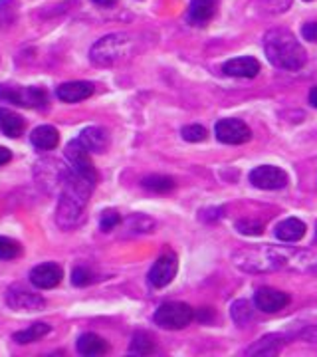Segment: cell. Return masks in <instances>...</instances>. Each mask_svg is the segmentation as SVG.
Listing matches in <instances>:
<instances>
[{"label":"cell","mask_w":317,"mask_h":357,"mask_svg":"<svg viewBox=\"0 0 317 357\" xmlns=\"http://www.w3.org/2000/svg\"><path fill=\"white\" fill-rule=\"evenodd\" d=\"M95 280V274L89 270V268L86 266H77L74 268V272H72V284L74 286H88V284H91V282Z\"/></svg>","instance_id":"cell-30"},{"label":"cell","mask_w":317,"mask_h":357,"mask_svg":"<svg viewBox=\"0 0 317 357\" xmlns=\"http://www.w3.org/2000/svg\"><path fill=\"white\" fill-rule=\"evenodd\" d=\"M131 354L135 356H147L155 351V342H153V335H149L147 332H137L131 340V347H129Z\"/></svg>","instance_id":"cell-27"},{"label":"cell","mask_w":317,"mask_h":357,"mask_svg":"<svg viewBox=\"0 0 317 357\" xmlns=\"http://www.w3.org/2000/svg\"><path fill=\"white\" fill-rule=\"evenodd\" d=\"M77 139L89 153H103L109 147V135L102 128H86L79 133Z\"/></svg>","instance_id":"cell-16"},{"label":"cell","mask_w":317,"mask_h":357,"mask_svg":"<svg viewBox=\"0 0 317 357\" xmlns=\"http://www.w3.org/2000/svg\"><path fill=\"white\" fill-rule=\"evenodd\" d=\"M91 189L93 185L89 181L79 177L74 169H68L62 189H60L58 208H56V222L60 229L72 230L82 222Z\"/></svg>","instance_id":"cell-2"},{"label":"cell","mask_w":317,"mask_h":357,"mask_svg":"<svg viewBox=\"0 0 317 357\" xmlns=\"http://www.w3.org/2000/svg\"><path fill=\"white\" fill-rule=\"evenodd\" d=\"M290 304V296L276 288H260L254 296V306L266 314H276Z\"/></svg>","instance_id":"cell-13"},{"label":"cell","mask_w":317,"mask_h":357,"mask_svg":"<svg viewBox=\"0 0 317 357\" xmlns=\"http://www.w3.org/2000/svg\"><path fill=\"white\" fill-rule=\"evenodd\" d=\"M22 255V246L8 238V236H0V260H14Z\"/></svg>","instance_id":"cell-29"},{"label":"cell","mask_w":317,"mask_h":357,"mask_svg":"<svg viewBox=\"0 0 317 357\" xmlns=\"http://www.w3.org/2000/svg\"><path fill=\"white\" fill-rule=\"evenodd\" d=\"M284 344H286V337L281 333H268L246 349V356H276Z\"/></svg>","instance_id":"cell-17"},{"label":"cell","mask_w":317,"mask_h":357,"mask_svg":"<svg viewBox=\"0 0 317 357\" xmlns=\"http://www.w3.org/2000/svg\"><path fill=\"white\" fill-rule=\"evenodd\" d=\"M302 34H304L305 40L317 42V22H307V24L302 28Z\"/></svg>","instance_id":"cell-36"},{"label":"cell","mask_w":317,"mask_h":357,"mask_svg":"<svg viewBox=\"0 0 317 357\" xmlns=\"http://www.w3.org/2000/svg\"><path fill=\"white\" fill-rule=\"evenodd\" d=\"M305 225L300 218H286L276 227V236L284 243H300L305 236Z\"/></svg>","instance_id":"cell-21"},{"label":"cell","mask_w":317,"mask_h":357,"mask_svg":"<svg viewBox=\"0 0 317 357\" xmlns=\"http://www.w3.org/2000/svg\"><path fill=\"white\" fill-rule=\"evenodd\" d=\"M65 159L70 161V167L76 171L79 177H84L86 181H89L93 187H95V183H98V171H95V167L91 163V157H89V151L79 143V139L76 141H70L68 143V147H65Z\"/></svg>","instance_id":"cell-7"},{"label":"cell","mask_w":317,"mask_h":357,"mask_svg":"<svg viewBox=\"0 0 317 357\" xmlns=\"http://www.w3.org/2000/svg\"><path fill=\"white\" fill-rule=\"evenodd\" d=\"M215 133L218 141L229 143V145H242V143L250 141V137H252L250 128L240 119H220L216 123Z\"/></svg>","instance_id":"cell-10"},{"label":"cell","mask_w":317,"mask_h":357,"mask_svg":"<svg viewBox=\"0 0 317 357\" xmlns=\"http://www.w3.org/2000/svg\"><path fill=\"white\" fill-rule=\"evenodd\" d=\"M18 2L16 0H0V28H6L16 20L18 14Z\"/></svg>","instance_id":"cell-28"},{"label":"cell","mask_w":317,"mask_h":357,"mask_svg":"<svg viewBox=\"0 0 317 357\" xmlns=\"http://www.w3.org/2000/svg\"><path fill=\"white\" fill-rule=\"evenodd\" d=\"M30 141L38 151H52L60 143V133H58V129L52 128V126H40V128L32 131Z\"/></svg>","instance_id":"cell-19"},{"label":"cell","mask_w":317,"mask_h":357,"mask_svg":"<svg viewBox=\"0 0 317 357\" xmlns=\"http://www.w3.org/2000/svg\"><path fill=\"white\" fill-rule=\"evenodd\" d=\"M10 159H13V153L6 147H0V167L10 163Z\"/></svg>","instance_id":"cell-37"},{"label":"cell","mask_w":317,"mask_h":357,"mask_svg":"<svg viewBox=\"0 0 317 357\" xmlns=\"http://www.w3.org/2000/svg\"><path fill=\"white\" fill-rule=\"evenodd\" d=\"M107 349H109L107 342L100 337L98 333H84L77 340V351L82 356H103V354H107Z\"/></svg>","instance_id":"cell-22"},{"label":"cell","mask_w":317,"mask_h":357,"mask_svg":"<svg viewBox=\"0 0 317 357\" xmlns=\"http://www.w3.org/2000/svg\"><path fill=\"white\" fill-rule=\"evenodd\" d=\"M26 121L22 115H18L13 109L0 107V131L6 137H20L24 133Z\"/></svg>","instance_id":"cell-20"},{"label":"cell","mask_w":317,"mask_h":357,"mask_svg":"<svg viewBox=\"0 0 317 357\" xmlns=\"http://www.w3.org/2000/svg\"><path fill=\"white\" fill-rule=\"evenodd\" d=\"M194 319V310L183 302H169L155 312V324L163 330H183Z\"/></svg>","instance_id":"cell-6"},{"label":"cell","mask_w":317,"mask_h":357,"mask_svg":"<svg viewBox=\"0 0 317 357\" xmlns=\"http://www.w3.org/2000/svg\"><path fill=\"white\" fill-rule=\"evenodd\" d=\"M6 304L16 312H40L46 307V300L26 290L24 286H10L6 290Z\"/></svg>","instance_id":"cell-9"},{"label":"cell","mask_w":317,"mask_h":357,"mask_svg":"<svg viewBox=\"0 0 317 357\" xmlns=\"http://www.w3.org/2000/svg\"><path fill=\"white\" fill-rule=\"evenodd\" d=\"M183 139L190 141V143H199V141L206 139V129L203 126H185L180 129Z\"/></svg>","instance_id":"cell-32"},{"label":"cell","mask_w":317,"mask_h":357,"mask_svg":"<svg viewBox=\"0 0 317 357\" xmlns=\"http://www.w3.org/2000/svg\"><path fill=\"white\" fill-rule=\"evenodd\" d=\"M121 222V217L117 211H103L102 220H100V227H102L103 232H111V230Z\"/></svg>","instance_id":"cell-33"},{"label":"cell","mask_w":317,"mask_h":357,"mask_svg":"<svg viewBox=\"0 0 317 357\" xmlns=\"http://www.w3.org/2000/svg\"><path fill=\"white\" fill-rule=\"evenodd\" d=\"M250 183L256 189H262V191H276V189H284L288 185V175L279 167L262 165L256 167L250 173Z\"/></svg>","instance_id":"cell-8"},{"label":"cell","mask_w":317,"mask_h":357,"mask_svg":"<svg viewBox=\"0 0 317 357\" xmlns=\"http://www.w3.org/2000/svg\"><path fill=\"white\" fill-rule=\"evenodd\" d=\"M93 2L100 4V6H114L117 0H93Z\"/></svg>","instance_id":"cell-40"},{"label":"cell","mask_w":317,"mask_h":357,"mask_svg":"<svg viewBox=\"0 0 317 357\" xmlns=\"http://www.w3.org/2000/svg\"><path fill=\"white\" fill-rule=\"evenodd\" d=\"M309 103H311L314 107H317V86L309 91Z\"/></svg>","instance_id":"cell-39"},{"label":"cell","mask_w":317,"mask_h":357,"mask_svg":"<svg viewBox=\"0 0 317 357\" xmlns=\"http://www.w3.org/2000/svg\"><path fill=\"white\" fill-rule=\"evenodd\" d=\"M93 91L95 86L91 82H68L56 89V96L65 103H77L88 100L89 96H93Z\"/></svg>","instance_id":"cell-14"},{"label":"cell","mask_w":317,"mask_h":357,"mask_svg":"<svg viewBox=\"0 0 317 357\" xmlns=\"http://www.w3.org/2000/svg\"><path fill=\"white\" fill-rule=\"evenodd\" d=\"M297 337H302L305 342H314L317 344V324H309V326H302V330L295 333Z\"/></svg>","instance_id":"cell-34"},{"label":"cell","mask_w":317,"mask_h":357,"mask_svg":"<svg viewBox=\"0 0 317 357\" xmlns=\"http://www.w3.org/2000/svg\"><path fill=\"white\" fill-rule=\"evenodd\" d=\"M155 229V220L145 215H133L125 220L127 234H147Z\"/></svg>","instance_id":"cell-26"},{"label":"cell","mask_w":317,"mask_h":357,"mask_svg":"<svg viewBox=\"0 0 317 357\" xmlns=\"http://www.w3.org/2000/svg\"><path fill=\"white\" fill-rule=\"evenodd\" d=\"M264 10H268V13L276 14V13H286L288 8H290V2H286V0H264Z\"/></svg>","instance_id":"cell-35"},{"label":"cell","mask_w":317,"mask_h":357,"mask_svg":"<svg viewBox=\"0 0 317 357\" xmlns=\"http://www.w3.org/2000/svg\"><path fill=\"white\" fill-rule=\"evenodd\" d=\"M216 14V0H192L187 20L192 26H206Z\"/></svg>","instance_id":"cell-18"},{"label":"cell","mask_w":317,"mask_h":357,"mask_svg":"<svg viewBox=\"0 0 317 357\" xmlns=\"http://www.w3.org/2000/svg\"><path fill=\"white\" fill-rule=\"evenodd\" d=\"M224 74L232 77H256L260 74V62L252 56H242L234 58L224 64Z\"/></svg>","instance_id":"cell-15"},{"label":"cell","mask_w":317,"mask_h":357,"mask_svg":"<svg viewBox=\"0 0 317 357\" xmlns=\"http://www.w3.org/2000/svg\"><path fill=\"white\" fill-rule=\"evenodd\" d=\"M236 229L240 234H262L264 232V222H258V220H252V218H244V220H238L236 222Z\"/></svg>","instance_id":"cell-31"},{"label":"cell","mask_w":317,"mask_h":357,"mask_svg":"<svg viewBox=\"0 0 317 357\" xmlns=\"http://www.w3.org/2000/svg\"><path fill=\"white\" fill-rule=\"evenodd\" d=\"M232 264L248 274H268L276 270H317V256L304 250H286L278 246H246L232 255Z\"/></svg>","instance_id":"cell-1"},{"label":"cell","mask_w":317,"mask_h":357,"mask_svg":"<svg viewBox=\"0 0 317 357\" xmlns=\"http://www.w3.org/2000/svg\"><path fill=\"white\" fill-rule=\"evenodd\" d=\"M210 318H212V310H210V307H203V310H199V314H196V319H199V321H208Z\"/></svg>","instance_id":"cell-38"},{"label":"cell","mask_w":317,"mask_h":357,"mask_svg":"<svg viewBox=\"0 0 317 357\" xmlns=\"http://www.w3.org/2000/svg\"><path fill=\"white\" fill-rule=\"evenodd\" d=\"M264 50H266L268 60L281 70L297 72L307 62L304 46L286 28H274L268 32L264 36Z\"/></svg>","instance_id":"cell-3"},{"label":"cell","mask_w":317,"mask_h":357,"mask_svg":"<svg viewBox=\"0 0 317 357\" xmlns=\"http://www.w3.org/2000/svg\"><path fill=\"white\" fill-rule=\"evenodd\" d=\"M177 268V255H173V252H167L161 258H157V262L149 270V284L153 288H165L175 278Z\"/></svg>","instance_id":"cell-11"},{"label":"cell","mask_w":317,"mask_h":357,"mask_svg":"<svg viewBox=\"0 0 317 357\" xmlns=\"http://www.w3.org/2000/svg\"><path fill=\"white\" fill-rule=\"evenodd\" d=\"M0 100L16 103L20 107H34V109H46L50 103V98L44 88H38V86L22 88V86H8V84L0 86Z\"/></svg>","instance_id":"cell-5"},{"label":"cell","mask_w":317,"mask_h":357,"mask_svg":"<svg viewBox=\"0 0 317 357\" xmlns=\"http://www.w3.org/2000/svg\"><path fill=\"white\" fill-rule=\"evenodd\" d=\"M230 314H232V319L236 321V326H240V328H246L250 321H254V306L248 300L234 302L230 307Z\"/></svg>","instance_id":"cell-24"},{"label":"cell","mask_w":317,"mask_h":357,"mask_svg":"<svg viewBox=\"0 0 317 357\" xmlns=\"http://www.w3.org/2000/svg\"><path fill=\"white\" fill-rule=\"evenodd\" d=\"M63 278V270L54 262H44L30 270V282L40 290H50L56 288Z\"/></svg>","instance_id":"cell-12"},{"label":"cell","mask_w":317,"mask_h":357,"mask_svg":"<svg viewBox=\"0 0 317 357\" xmlns=\"http://www.w3.org/2000/svg\"><path fill=\"white\" fill-rule=\"evenodd\" d=\"M129 50H131V38L127 34H109L91 46L89 60L100 68H109L121 62Z\"/></svg>","instance_id":"cell-4"},{"label":"cell","mask_w":317,"mask_h":357,"mask_svg":"<svg viewBox=\"0 0 317 357\" xmlns=\"http://www.w3.org/2000/svg\"><path fill=\"white\" fill-rule=\"evenodd\" d=\"M50 330L52 328L48 326V324H44V321H36V324H32L30 328H26V330H22V332L14 333V342L20 345L32 344V342H38V340H42L44 335H48Z\"/></svg>","instance_id":"cell-23"},{"label":"cell","mask_w":317,"mask_h":357,"mask_svg":"<svg viewBox=\"0 0 317 357\" xmlns=\"http://www.w3.org/2000/svg\"><path fill=\"white\" fill-rule=\"evenodd\" d=\"M141 185L151 192H159V195H165L175 189V181L165 175H151V177H145L141 181Z\"/></svg>","instance_id":"cell-25"}]
</instances>
